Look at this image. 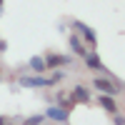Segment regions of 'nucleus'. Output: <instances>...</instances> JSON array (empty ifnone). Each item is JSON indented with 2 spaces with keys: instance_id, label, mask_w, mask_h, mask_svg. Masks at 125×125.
<instances>
[{
  "instance_id": "obj_1",
  "label": "nucleus",
  "mask_w": 125,
  "mask_h": 125,
  "mask_svg": "<svg viewBox=\"0 0 125 125\" xmlns=\"http://www.w3.org/2000/svg\"><path fill=\"white\" fill-rule=\"evenodd\" d=\"M93 88L98 93H105V95H120V90L125 88V83L118 78H105V75H98L93 78Z\"/></svg>"
},
{
  "instance_id": "obj_2",
  "label": "nucleus",
  "mask_w": 125,
  "mask_h": 125,
  "mask_svg": "<svg viewBox=\"0 0 125 125\" xmlns=\"http://www.w3.org/2000/svg\"><path fill=\"white\" fill-rule=\"evenodd\" d=\"M70 30H73V33H78L83 40H85V45H90L93 50L98 48V35H95V30H93L90 25H85L83 20H70Z\"/></svg>"
},
{
  "instance_id": "obj_3",
  "label": "nucleus",
  "mask_w": 125,
  "mask_h": 125,
  "mask_svg": "<svg viewBox=\"0 0 125 125\" xmlns=\"http://www.w3.org/2000/svg\"><path fill=\"white\" fill-rule=\"evenodd\" d=\"M20 88H53L55 80L50 75H38V73H33V75H20L18 78Z\"/></svg>"
},
{
  "instance_id": "obj_4",
  "label": "nucleus",
  "mask_w": 125,
  "mask_h": 125,
  "mask_svg": "<svg viewBox=\"0 0 125 125\" xmlns=\"http://www.w3.org/2000/svg\"><path fill=\"white\" fill-rule=\"evenodd\" d=\"M83 62H85V68L88 70H95V73H103L105 78H113V73L103 65V60H100V55L95 53V50H88L85 55H83Z\"/></svg>"
},
{
  "instance_id": "obj_5",
  "label": "nucleus",
  "mask_w": 125,
  "mask_h": 125,
  "mask_svg": "<svg viewBox=\"0 0 125 125\" xmlns=\"http://www.w3.org/2000/svg\"><path fill=\"white\" fill-rule=\"evenodd\" d=\"M45 120L68 125V123H70V110L62 108V105H58V103H53V105H48V110H45Z\"/></svg>"
},
{
  "instance_id": "obj_6",
  "label": "nucleus",
  "mask_w": 125,
  "mask_h": 125,
  "mask_svg": "<svg viewBox=\"0 0 125 125\" xmlns=\"http://www.w3.org/2000/svg\"><path fill=\"white\" fill-rule=\"evenodd\" d=\"M45 68H65V65H73V58L75 55H58V53H45Z\"/></svg>"
},
{
  "instance_id": "obj_7",
  "label": "nucleus",
  "mask_w": 125,
  "mask_h": 125,
  "mask_svg": "<svg viewBox=\"0 0 125 125\" xmlns=\"http://www.w3.org/2000/svg\"><path fill=\"white\" fill-rule=\"evenodd\" d=\"M70 98H73V103H80V105H90V103H93V93H90V88H88V85H73Z\"/></svg>"
},
{
  "instance_id": "obj_8",
  "label": "nucleus",
  "mask_w": 125,
  "mask_h": 125,
  "mask_svg": "<svg viewBox=\"0 0 125 125\" xmlns=\"http://www.w3.org/2000/svg\"><path fill=\"white\" fill-rule=\"evenodd\" d=\"M68 43H70V50H73V55H75V58H83V55L88 53L85 40H83L78 33H70V35H68Z\"/></svg>"
},
{
  "instance_id": "obj_9",
  "label": "nucleus",
  "mask_w": 125,
  "mask_h": 125,
  "mask_svg": "<svg viewBox=\"0 0 125 125\" xmlns=\"http://www.w3.org/2000/svg\"><path fill=\"white\" fill-rule=\"evenodd\" d=\"M95 100H98V105H100L103 110H105V113H110V115H113V113H120L115 95H105V93H100V95H98Z\"/></svg>"
},
{
  "instance_id": "obj_10",
  "label": "nucleus",
  "mask_w": 125,
  "mask_h": 125,
  "mask_svg": "<svg viewBox=\"0 0 125 125\" xmlns=\"http://www.w3.org/2000/svg\"><path fill=\"white\" fill-rule=\"evenodd\" d=\"M28 68L33 70V73H38V75H45L48 73V68H45V58L43 55H33L28 60Z\"/></svg>"
},
{
  "instance_id": "obj_11",
  "label": "nucleus",
  "mask_w": 125,
  "mask_h": 125,
  "mask_svg": "<svg viewBox=\"0 0 125 125\" xmlns=\"http://www.w3.org/2000/svg\"><path fill=\"white\" fill-rule=\"evenodd\" d=\"M55 103H58V105H62V108H68V110L75 108V103H73V98H70V90H68V93L60 90L58 95H55Z\"/></svg>"
},
{
  "instance_id": "obj_12",
  "label": "nucleus",
  "mask_w": 125,
  "mask_h": 125,
  "mask_svg": "<svg viewBox=\"0 0 125 125\" xmlns=\"http://www.w3.org/2000/svg\"><path fill=\"white\" fill-rule=\"evenodd\" d=\"M45 123V115H30L23 120V125H43Z\"/></svg>"
},
{
  "instance_id": "obj_13",
  "label": "nucleus",
  "mask_w": 125,
  "mask_h": 125,
  "mask_svg": "<svg viewBox=\"0 0 125 125\" xmlns=\"http://www.w3.org/2000/svg\"><path fill=\"white\" fill-rule=\"evenodd\" d=\"M113 125H125V115H120V113H113Z\"/></svg>"
},
{
  "instance_id": "obj_14",
  "label": "nucleus",
  "mask_w": 125,
  "mask_h": 125,
  "mask_svg": "<svg viewBox=\"0 0 125 125\" xmlns=\"http://www.w3.org/2000/svg\"><path fill=\"white\" fill-rule=\"evenodd\" d=\"M5 48H8V43H5L3 38H0V53H5Z\"/></svg>"
},
{
  "instance_id": "obj_15",
  "label": "nucleus",
  "mask_w": 125,
  "mask_h": 125,
  "mask_svg": "<svg viewBox=\"0 0 125 125\" xmlns=\"http://www.w3.org/2000/svg\"><path fill=\"white\" fill-rule=\"evenodd\" d=\"M5 123H8V118H5V115H0V125H5Z\"/></svg>"
},
{
  "instance_id": "obj_16",
  "label": "nucleus",
  "mask_w": 125,
  "mask_h": 125,
  "mask_svg": "<svg viewBox=\"0 0 125 125\" xmlns=\"http://www.w3.org/2000/svg\"><path fill=\"white\" fill-rule=\"evenodd\" d=\"M3 3H5V0H0V10H3Z\"/></svg>"
},
{
  "instance_id": "obj_17",
  "label": "nucleus",
  "mask_w": 125,
  "mask_h": 125,
  "mask_svg": "<svg viewBox=\"0 0 125 125\" xmlns=\"http://www.w3.org/2000/svg\"><path fill=\"white\" fill-rule=\"evenodd\" d=\"M0 83H3V73H0Z\"/></svg>"
},
{
  "instance_id": "obj_18",
  "label": "nucleus",
  "mask_w": 125,
  "mask_h": 125,
  "mask_svg": "<svg viewBox=\"0 0 125 125\" xmlns=\"http://www.w3.org/2000/svg\"><path fill=\"white\" fill-rule=\"evenodd\" d=\"M5 125H15V123H5Z\"/></svg>"
},
{
  "instance_id": "obj_19",
  "label": "nucleus",
  "mask_w": 125,
  "mask_h": 125,
  "mask_svg": "<svg viewBox=\"0 0 125 125\" xmlns=\"http://www.w3.org/2000/svg\"><path fill=\"white\" fill-rule=\"evenodd\" d=\"M123 90H125V88H123Z\"/></svg>"
}]
</instances>
